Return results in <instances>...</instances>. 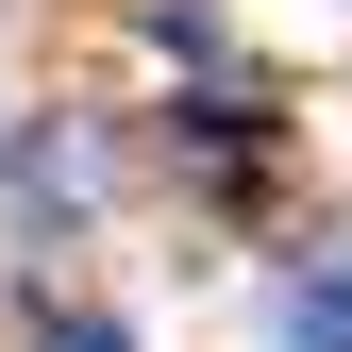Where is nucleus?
Masks as SVG:
<instances>
[{
  "label": "nucleus",
  "instance_id": "f257e3e1",
  "mask_svg": "<svg viewBox=\"0 0 352 352\" xmlns=\"http://www.w3.org/2000/svg\"><path fill=\"white\" fill-rule=\"evenodd\" d=\"M285 336H302V352H352V252H336V269H302V302H285Z\"/></svg>",
  "mask_w": 352,
  "mask_h": 352
},
{
  "label": "nucleus",
  "instance_id": "f03ea898",
  "mask_svg": "<svg viewBox=\"0 0 352 352\" xmlns=\"http://www.w3.org/2000/svg\"><path fill=\"white\" fill-rule=\"evenodd\" d=\"M34 352H135V336H118V319H51Z\"/></svg>",
  "mask_w": 352,
  "mask_h": 352
}]
</instances>
